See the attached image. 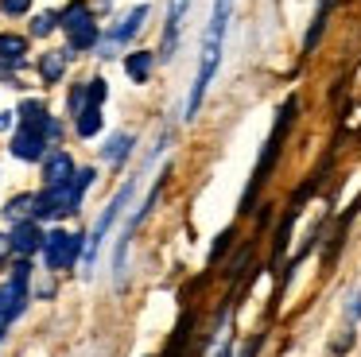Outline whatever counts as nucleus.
Here are the masks:
<instances>
[{
  "mask_svg": "<svg viewBox=\"0 0 361 357\" xmlns=\"http://www.w3.org/2000/svg\"><path fill=\"white\" fill-rule=\"evenodd\" d=\"M295 121H299V97H295V93H288V97H283V105L276 109L272 132H268V140L260 144L252 178H249V186H245V194H241V206H237V214H241V217L257 214V198H260V190L268 186V178L276 175V167H280L283 147H288V136H291V128H295Z\"/></svg>",
  "mask_w": 361,
  "mask_h": 357,
  "instance_id": "f257e3e1",
  "label": "nucleus"
},
{
  "mask_svg": "<svg viewBox=\"0 0 361 357\" xmlns=\"http://www.w3.org/2000/svg\"><path fill=\"white\" fill-rule=\"evenodd\" d=\"M229 16H233V0H214L210 23H206L202 47H198V70H195V85H190V97H187V121L198 116V109H202V101H206V90H210V82L218 78L221 54H226Z\"/></svg>",
  "mask_w": 361,
  "mask_h": 357,
  "instance_id": "f03ea898",
  "label": "nucleus"
},
{
  "mask_svg": "<svg viewBox=\"0 0 361 357\" xmlns=\"http://www.w3.org/2000/svg\"><path fill=\"white\" fill-rule=\"evenodd\" d=\"M27 276H32V256H16L12 276L0 284V338L27 310Z\"/></svg>",
  "mask_w": 361,
  "mask_h": 357,
  "instance_id": "7ed1b4c3",
  "label": "nucleus"
},
{
  "mask_svg": "<svg viewBox=\"0 0 361 357\" xmlns=\"http://www.w3.org/2000/svg\"><path fill=\"white\" fill-rule=\"evenodd\" d=\"M133 190H136V178H128V183H125V186H121V190L109 198V206L102 210V217H97V225L90 229L86 256H82V264H86V272H94V260H97V253H102V241H105V233L113 229V222H117V214L128 206V198H133Z\"/></svg>",
  "mask_w": 361,
  "mask_h": 357,
  "instance_id": "20e7f679",
  "label": "nucleus"
},
{
  "mask_svg": "<svg viewBox=\"0 0 361 357\" xmlns=\"http://www.w3.org/2000/svg\"><path fill=\"white\" fill-rule=\"evenodd\" d=\"M86 241L82 233L71 229H51L47 233V245H43V256H47V268L51 272H66L78 264V256H86Z\"/></svg>",
  "mask_w": 361,
  "mask_h": 357,
  "instance_id": "39448f33",
  "label": "nucleus"
},
{
  "mask_svg": "<svg viewBox=\"0 0 361 357\" xmlns=\"http://www.w3.org/2000/svg\"><path fill=\"white\" fill-rule=\"evenodd\" d=\"M144 20H148V4H136L133 12L125 16V20H117V23H113V28L105 31V39H102V59H113V51H117V47L133 43V39L140 35Z\"/></svg>",
  "mask_w": 361,
  "mask_h": 357,
  "instance_id": "423d86ee",
  "label": "nucleus"
},
{
  "mask_svg": "<svg viewBox=\"0 0 361 357\" xmlns=\"http://www.w3.org/2000/svg\"><path fill=\"white\" fill-rule=\"evenodd\" d=\"M195 0H167V23H164V39H159V62H171L179 51V35H183V20H187Z\"/></svg>",
  "mask_w": 361,
  "mask_h": 357,
  "instance_id": "0eeeda50",
  "label": "nucleus"
},
{
  "mask_svg": "<svg viewBox=\"0 0 361 357\" xmlns=\"http://www.w3.org/2000/svg\"><path fill=\"white\" fill-rule=\"evenodd\" d=\"M8 147H12V155L24 159V163H43V159H47V152H51V140L43 136L39 128H24V124H20Z\"/></svg>",
  "mask_w": 361,
  "mask_h": 357,
  "instance_id": "6e6552de",
  "label": "nucleus"
},
{
  "mask_svg": "<svg viewBox=\"0 0 361 357\" xmlns=\"http://www.w3.org/2000/svg\"><path fill=\"white\" fill-rule=\"evenodd\" d=\"M8 245H12L16 256H35V253H43V245H47V233L39 229L35 217H27V222H12Z\"/></svg>",
  "mask_w": 361,
  "mask_h": 357,
  "instance_id": "1a4fd4ad",
  "label": "nucleus"
},
{
  "mask_svg": "<svg viewBox=\"0 0 361 357\" xmlns=\"http://www.w3.org/2000/svg\"><path fill=\"white\" fill-rule=\"evenodd\" d=\"M74 175H78V167H74L71 152L66 147H51L47 159H43V186H66Z\"/></svg>",
  "mask_w": 361,
  "mask_h": 357,
  "instance_id": "9d476101",
  "label": "nucleus"
},
{
  "mask_svg": "<svg viewBox=\"0 0 361 357\" xmlns=\"http://www.w3.org/2000/svg\"><path fill=\"white\" fill-rule=\"evenodd\" d=\"M299 214H303L299 206H288V210H283V217L276 222V233H272V256H268V268H280L283 253H288V245H291V233H295Z\"/></svg>",
  "mask_w": 361,
  "mask_h": 357,
  "instance_id": "9b49d317",
  "label": "nucleus"
},
{
  "mask_svg": "<svg viewBox=\"0 0 361 357\" xmlns=\"http://www.w3.org/2000/svg\"><path fill=\"white\" fill-rule=\"evenodd\" d=\"M330 12H334V0H319V8H314L311 23H307V35H303V59H311L314 47L322 43V35H326V23H330Z\"/></svg>",
  "mask_w": 361,
  "mask_h": 357,
  "instance_id": "f8f14e48",
  "label": "nucleus"
},
{
  "mask_svg": "<svg viewBox=\"0 0 361 357\" xmlns=\"http://www.w3.org/2000/svg\"><path fill=\"white\" fill-rule=\"evenodd\" d=\"M27 35H12V31H0V66L20 70L27 62Z\"/></svg>",
  "mask_w": 361,
  "mask_h": 357,
  "instance_id": "ddd939ff",
  "label": "nucleus"
},
{
  "mask_svg": "<svg viewBox=\"0 0 361 357\" xmlns=\"http://www.w3.org/2000/svg\"><path fill=\"white\" fill-rule=\"evenodd\" d=\"M71 59H74L71 47L39 54V78H43V85H59V82H63V74H66V66H71Z\"/></svg>",
  "mask_w": 361,
  "mask_h": 357,
  "instance_id": "4468645a",
  "label": "nucleus"
},
{
  "mask_svg": "<svg viewBox=\"0 0 361 357\" xmlns=\"http://www.w3.org/2000/svg\"><path fill=\"white\" fill-rule=\"evenodd\" d=\"M156 62H159L156 51H128L125 54V74L133 78L136 85H144L152 78V70H156Z\"/></svg>",
  "mask_w": 361,
  "mask_h": 357,
  "instance_id": "2eb2a0df",
  "label": "nucleus"
},
{
  "mask_svg": "<svg viewBox=\"0 0 361 357\" xmlns=\"http://www.w3.org/2000/svg\"><path fill=\"white\" fill-rule=\"evenodd\" d=\"M59 23H63L66 35H74L78 28H86V23H94V8H90V0H71V4L59 12Z\"/></svg>",
  "mask_w": 361,
  "mask_h": 357,
  "instance_id": "dca6fc26",
  "label": "nucleus"
},
{
  "mask_svg": "<svg viewBox=\"0 0 361 357\" xmlns=\"http://www.w3.org/2000/svg\"><path fill=\"white\" fill-rule=\"evenodd\" d=\"M4 217H12V222L35 217L39 222V194H16V198H8L4 202Z\"/></svg>",
  "mask_w": 361,
  "mask_h": 357,
  "instance_id": "f3484780",
  "label": "nucleus"
},
{
  "mask_svg": "<svg viewBox=\"0 0 361 357\" xmlns=\"http://www.w3.org/2000/svg\"><path fill=\"white\" fill-rule=\"evenodd\" d=\"M16 116H20V124L24 128H47V121H51V113H47V105L43 101H35V97H27V101H20V109H16Z\"/></svg>",
  "mask_w": 361,
  "mask_h": 357,
  "instance_id": "a211bd4d",
  "label": "nucleus"
},
{
  "mask_svg": "<svg viewBox=\"0 0 361 357\" xmlns=\"http://www.w3.org/2000/svg\"><path fill=\"white\" fill-rule=\"evenodd\" d=\"M105 116H102V105H86L78 116H74V132H78L82 140H94L97 132H102Z\"/></svg>",
  "mask_w": 361,
  "mask_h": 357,
  "instance_id": "6ab92c4d",
  "label": "nucleus"
},
{
  "mask_svg": "<svg viewBox=\"0 0 361 357\" xmlns=\"http://www.w3.org/2000/svg\"><path fill=\"white\" fill-rule=\"evenodd\" d=\"M66 47H71L74 54L94 51V47H102V28H97V23H86V28H78L74 35H66Z\"/></svg>",
  "mask_w": 361,
  "mask_h": 357,
  "instance_id": "aec40b11",
  "label": "nucleus"
},
{
  "mask_svg": "<svg viewBox=\"0 0 361 357\" xmlns=\"http://www.w3.org/2000/svg\"><path fill=\"white\" fill-rule=\"evenodd\" d=\"M133 144H136V136L133 132H117V136H109V144H105V163H125L128 155H133Z\"/></svg>",
  "mask_w": 361,
  "mask_h": 357,
  "instance_id": "412c9836",
  "label": "nucleus"
},
{
  "mask_svg": "<svg viewBox=\"0 0 361 357\" xmlns=\"http://www.w3.org/2000/svg\"><path fill=\"white\" fill-rule=\"evenodd\" d=\"M94 183H97V171L94 167H82L78 175L71 178V214H78V210H82V194H86Z\"/></svg>",
  "mask_w": 361,
  "mask_h": 357,
  "instance_id": "4be33fe9",
  "label": "nucleus"
},
{
  "mask_svg": "<svg viewBox=\"0 0 361 357\" xmlns=\"http://www.w3.org/2000/svg\"><path fill=\"white\" fill-rule=\"evenodd\" d=\"M233 241H237V229H233V225H226V229H221L218 237H214V245H210V268L229 253V248H233Z\"/></svg>",
  "mask_w": 361,
  "mask_h": 357,
  "instance_id": "5701e85b",
  "label": "nucleus"
},
{
  "mask_svg": "<svg viewBox=\"0 0 361 357\" xmlns=\"http://www.w3.org/2000/svg\"><path fill=\"white\" fill-rule=\"evenodd\" d=\"M55 28H63V23H59V12H39V16L32 20V35H35V39L55 35Z\"/></svg>",
  "mask_w": 361,
  "mask_h": 357,
  "instance_id": "b1692460",
  "label": "nucleus"
},
{
  "mask_svg": "<svg viewBox=\"0 0 361 357\" xmlns=\"http://www.w3.org/2000/svg\"><path fill=\"white\" fill-rule=\"evenodd\" d=\"M86 97H90V105H105V97H109L105 78H90V82H86Z\"/></svg>",
  "mask_w": 361,
  "mask_h": 357,
  "instance_id": "393cba45",
  "label": "nucleus"
},
{
  "mask_svg": "<svg viewBox=\"0 0 361 357\" xmlns=\"http://www.w3.org/2000/svg\"><path fill=\"white\" fill-rule=\"evenodd\" d=\"M353 341H357V334H353V326H350V330H342V338L330 346V353H334V357H345V353L353 349Z\"/></svg>",
  "mask_w": 361,
  "mask_h": 357,
  "instance_id": "a878e982",
  "label": "nucleus"
},
{
  "mask_svg": "<svg viewBox=\"0 0 361 357\" xmlns=\"http://www.w3.org/2000/svg\"><path fill=\"white\" fill-rule=\"evenodd\" d=\"M260 349H264V334H252V338L245 341V346L237 349L233 357H260Z\"/></svg>",
  "mask_w": 361,
  "mask_h": 357,
  "instance_id": "bb28decb",
  "label": "nucleus"
},
{
  "mask_svg": "<svg viewBox=\"0 0 361 357\" xmlns=\"http://www.w3.org/2000/svg\"><path fill=\"white\" fill-rule=\"evenodd\" d=\"M0 12L4 16H27L32 12V0H0Z\"/></svg>",
  "mask_w": 361,
  "mask_h": 357,
  "instance_id": "cd10ccee",
  "label": "nucleus"
},
{
  "mask_svg": "<svg viewBox=\"0 0 361 357\" xmlns=\"http://www.w3.org/2000/svg\"><path fill=\"white\" fill-rule=\"evenodd\" d=\"M43 136H47L51 144H55V140H63V121H59V116H51L47 128H43Z\"/></svg>",
  "mask_w": 361,
  "mask_h": 357,
  "instance_id": "c85d7f7f",
  "label": "nucleus"
},
{
  "mask_svg": "<svg viewBox=\"0 0 361 357\" xmlns=\"http://www.w3.org/2000/svg\"><path fill=\"white\" fill-rule=\"evenodd\" d=\"M345 318H350V322H361V291L350 299V307H345Z\"/></svg>",
  "mask_w": 361,
  "mask_h": 357,
  "instance_id": "c756f323",
  "label": "nucleus"
},
{
  "mask_svg": "<svg viewBox=\"0 0 361 357\" xmlns=\"http://www.w3.org/2000/svg\"><path fill=\"white\" fill-rule=\"evenodd\" d=\"M12 124H20V116H16V113H8V109H4V113H0V132H8Z\"/></svg>",
  "mask_w": 361,
  "mask_h": 357,
  "instance_id": "7c9ffc66",
  "label": "nucleus"
},
{
  "mask_svg": "<svg viewBox=\"0 0 361 357\" xmlns=\"http://www.w3.org/2000/svg\"><path fill=\"white\" fill-rule=\"evenodd\" d=\"M210 357H233V346H229V338H226V341H221V346H218V349H214V353H210Z\"/></svg>",
  "mask_w": 361,
  "mask_h": 357,
  "instance_id": "2f4dec72",
  "label": "nucleus"
},
{
  "mask_svg": "<svg viewBox=\"0 0 361 357\" xmlns=\"http://www.w3.org/2000/svg\"><path fill=\"white\" fill-rule=\"evenodd\" d=\"M0 82H12V70L8 66H0Z\"/></svg>",
  "mask_w": 361,
  "mask_h": 357,
  "instance_id": "473e14b6",
  "label": "nucleus"
}]
</instances>
